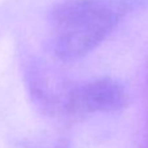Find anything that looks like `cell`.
<instances>
[{"mask_svg": "<svg viewBox=\"0 0 148 148\" xmlns=\"http://www.w3.org/2000/svg\"><path fill=\"white\" fill-rule=\"evenodd\" d=\"M126 87L113 77H100L73 87L66 98L67 112L75 115L119 112L127 105Z\"/></svg>", "mask_w": 148, "mask_h": 148, "instance_id": "cell-2", "label": "cell"}, {"mask_svg": "<svg viewBox=\"0 0 148 148\" xmlns=\"http://www.w3.org/2000/svg\"><path fill=\"white\" fill-rule=\"evenodd\" d=\"M143 0H62L49 17L54 54L62 60H76L102 43L126 16Z\"/></svg>", "mask_w": 148, "mask_h": 148, "instance_id": "cell-1", "label": "cell"}]
</instances>
